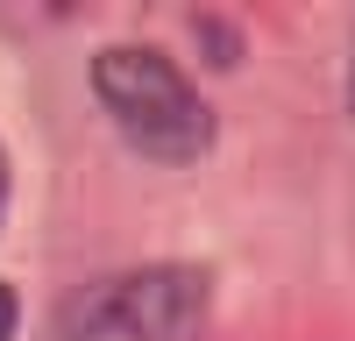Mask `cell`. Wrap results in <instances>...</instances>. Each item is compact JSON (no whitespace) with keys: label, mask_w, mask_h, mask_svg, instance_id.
Instances as JSON below:
<instances>
[{"label":"cell","mask_w":355,"mask_h":341,"mask_svg":"<svg viewBox=\"0 0 355 341\" xmlns=\"http://www.w3.org/2000/svg\"><path fill=\"white\" fill-rule=\"evenodd\" d=\"M93 93L107 121L121 128L128 150L150 164H199L214 150V107L199 100V85L150 43H114L93 57Z\"/></svg>","instance_id":"1"},{"label":"cell","mask_w":355,"mask_h":341,"mask_svg":"<svg viewBox=\"0 0 355 341\" xmlns=\"http://www.w3.org/2000/svg\"><path fill=\"white\" fill-rule=\"evenodd\" d=\"M214 284L192 263H150L128 277H100L57 313L50 341H206Z\"/></svg>","instance_id":"2"},{"label":"cell","mask_w":355,"mask_h":341,"mask_svg":"<svg viewBox=\"0 0 355 341\" xmlns=\"http://www.w3.org/2000/svg\"><path fill=\"white\" fill-rule=\"evenodd\" d=\"M21 327V299H15V284H0V341H15Z\"/></svg>","instance_id":"3"},{"label":"cell","mask_w":355,"mask_h":341,"mask_svg":"<svg viewBox=\"0 0 355 341\" xmlns=\"http://www.w3.org/2000/svg\"><path fill=\"white\" fill-rule=\"evenodd\" d=\"M0 220H8V150H0Z\"/></svg>","instance_id":"4"},{"label":"cell","mask_w":355,"mask_h":341,"mask_svg":"<svg viewBox=\"0 0 355 341\" xmlns=\"http://www.w3.org/2000/svg\"><path fill=\"white\" fill-rule=\"evenodd\" d=\"M348 114H355V57H348Z\"/></svg>","instance_id":"5"}]
</instances>
